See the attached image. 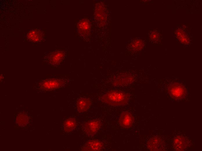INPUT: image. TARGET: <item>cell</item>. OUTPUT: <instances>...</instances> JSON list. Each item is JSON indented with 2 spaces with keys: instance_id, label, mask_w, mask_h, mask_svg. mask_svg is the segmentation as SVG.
<instances>
[{
  "instance_id": "6da1fadb",
  "label": "cell",
  "mask_w": 202,
  "mask_h": 151,
  "mask_svg": "<svg viewBox=\"0 0 202 151\" xmlns=\"http://www.w3.org/2000/svg\"><path fill=\"white\" fill-rule=\"evenodd\" d=\"M129 96L127 94L119 91H111L104 95L102 98L105 103L112 106L122 105L127 103Z\"/></svg>"
},
{
  "instance_id": "7a4b0ae2",
  "label": "cell",
  "mask_w": 202,
  "mask_h": 151,
  "mask_svg": "<svg viewBox=\"0 0 202 151\" xmlns=\"http://www.w3.org/2000/svg\"><path fill=\"white\" fill-rule=\"evenodd\" d=\"M100 122L98 120H93L86 122L84 125V129L88 135L93 136L96 134L100 129Z\"/></svg>"
},
{
  "instance_id": "3957f363",
  "label": "cell",
  "mask_w": 202,
  "mask_h": 151,
  "mask_svg": "<svg viewBox=\"0 0 202 151\" xmlns=\"http://www.w3.org/2000/svg\"><path fill=\"white\" fill-rule=\"evenodd\" d=\"M134 121V117L132 114L127 112L122 113L119 119L120 125L126 128L131 127L133 125Z\"/></svg>"
},
{
  "instance_id": "277c9868",
  "label": "cell",
  "mask_w": 202,
  "mask_h": 151,
  "mask_svg": "<svg viewBox=\"0 0 202 151\" xmlns=\"http://www.w3.org/2000/svg\"><path fill=\"white\" fill-rule=\"evenodd\" d=\"M103 148L102 143L98 140H91L88 141L84 147L83 150L89 151L101 150Z\"/></svg>"
},
{
  "instance_id": "5b68a950",
  "label": "cell",
  "mask_w": 202,
  "mask_h": 151,
  "mask_svg": "<svg viewBox=\"0 0 202 151\" xmlns=\"http://www.w3.org/2000/svg\"><path fill=\"white\" fill-rule=\"evenodd\" d=\"M183 26L177 28L176 31V35L177 38L183 43H187L189 41L190 36L186 29Z\"/></svg>"
},
{
  "instance_id": "8992f818",
  "label": "cell",
  "mask_w": 202,
  "mask_h": 151,
  "mask_svg": "<svg viewBox=\"0 0 202 151\" xmlns=\"http://www.w3.org/2000/svg\"><path fill=\"white\" fill-rule=\"evenodd\" d=\"M91 104V102L89 99L86 98H81L77 101L76 107L78 112H83L89 109Z\"/></svg>"
},
{
  "instance_id": "52a82bcc",
  "label": "cell",
  "mask_w": 202,
  "mask_h": 151,
  "mask_svg": "<svg viewBox=\"0 0 202 151\" xmlns=\"http://www.w3.org/2000/svg\"><path fill=\"white\" fill-rule=\"evenodd\" d=\"M76 126L77 123L75 119L73 118H70L66 121L64 125V129L66 131L71 132L73 130Z\"/></svg>"
},
{
  "instance_id": "ba28073f",
  "label": "cell",
  "mask_w": 202,
  "mask_h": 151,
  "mask_svg": "<svg viewBox=\"0 0 202 151\" xmlns=\"http://www.w3.org/2000/svg\"><path fill=\"white\" fill-rule=\"evenodd\" d=\"M149 35V38L151 41L157 43L161 40L162 37L161 33L157 29L151 31Z\"/></svg>"
}]
</instances>
